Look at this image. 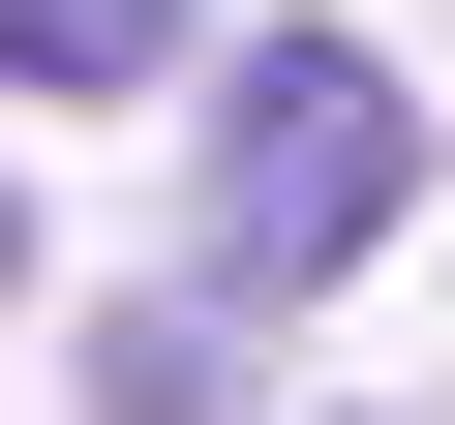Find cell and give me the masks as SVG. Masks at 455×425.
<instances>
[{
  "instance_id": "obj_2",
  "label": "cell",
  "mask_w": 455,
  "mask_h": 425,
  "mask_svg": "<svg viewBox=\"0 0 455 425\" xmlns=\"http://www.w3.org/2000/svg\"><path fill=\"white\" fill-rule=\"evenodd\" d=\"M182 0H0V92H152Z\"/></svg>"
},
{
  "instance_id": "obj_4",
  "label": "cell",
  "mask_w": 455,
  "mask_h": 425,
  "mask_svg": "<svg viewBox=\"0 0 455 425\" xmlns=\"http://www.w3.org/2000/svg\"><path fill=\"white\" fill-rule=\"evenodd\" d=\"M0 304H31V212H0Z\"/></svg>"
},
{
  "instance_id": "obj_1",
  "label": "cell",
  "mask_w": 455,
  "mask_h": 425,
  "mask_svg": "<svg viewBox=\"0 0 455 425\" xmlns=\"http://www.w3.org/2000/svg\"><path fill=\"white\" fill-rule=\"evenodd\" d=\"M425 212V92H395V31H243V92H212V304H334L364 244Z\"/></svg>"
},
{
  "instance_id": "obj_3",
  "label": "cell",
  "mask_w": 455,
  "mask_h": 425,
  "mask_svg": "<svg viewBox=\"0 0 455 425\" xmlns=\"http://www.w3.org/2000/svg\"><path fill=\"white\" fill-rule=\"evenodd\" d=\"M212 395H243L212 304H122V334H92V425H212Z\"/></svg>"
}]
</instances>
